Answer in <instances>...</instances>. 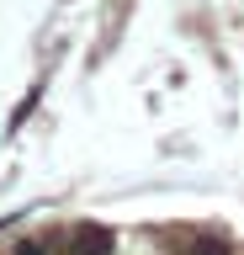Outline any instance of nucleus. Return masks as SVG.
I'll return each mask as SVG.
<instances>
[{"mask_svg":"<svg viewBox=\"0 0 244 255\" xmlns=\"http://www.w3.org/2000/svg\"><path fill=\"white\" fill-rule=\"evenodd\" d=\"M69 255H117V234L106 223H75L69 229Z\"/></svg>","mask_w":244,"mask_h":255,"instance_id":"nucleus-1","label":"nucleus"},{"mask_svg":"<svg viewBox=\"0 0 244 255\" xmlns=\"http://www.w3.org/2000/svg\"><path fill=\"white\" fill-rule=\"evenodd\" d=\"M180 255H234V250H228V239L202 234V239H186V245H180Z\"/></svg>","mask_w":244,"mask_h":255,"instance_id":"nucleus-2","label":"nucleus"},{"mask_svg":"<svg viewBox=\"0 0 244 255\" xmlns=\"http://www.w3.org/2000/svg\"><path fill=\"white\" fill-rule=\"evenodd\" d=\"M16 255H43V245H32V239H21V245H16Z\"/></svg>","mask_w":244,"mask_h":255,"instance_id":"nucleus-3","label":"nucleus"}]
</instances>
